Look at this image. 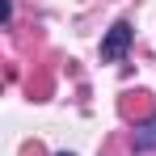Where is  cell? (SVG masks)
Returning <instances> with one entry per match:
<instances>
[{"label": "cell", "mask_w": 156, "mask_h": 156, "mask_svg": "<svg viewBox=\"0 0 156 156\" xmlns=\"http://www.w3.org/2000/svg\"><path fill=\"white\" fill-rule=\"evenodd\" d=\"M135 148H139V152H144V148H156V118L148 122V127H144V135L135 139Z\"/></svg>", "instance_id": "obj_2"}, {"label": "cell", "mask_w": 156, "mask_h": 156, "mask_svg": "<svg viewBox=\"0 0 156 156\" xmlns=\"http://www.w3.org/2000/svg\"><path fill=\"white\" fill-rule=\"evenodd\" d=\"M59 156H72V152H59Z\"/></svg>", "instance_id": "obj_3"}, {"label": "cell", "mask_w": 156, "mask_h": 156, "mask_svg": "<svg viewBox=\"0 0 156 156\" xmlns=\"http://www.w3.org/2000/svg\"><path fill=\"white\" fill-rule=\"evenodd\" d=\"M131 38H135L131 21H114V26H110V34L101 38V59H105V63L122 59V55H127V47H131Z\"/></svg>", "instance_id": "obj_1"}]
</instances>
